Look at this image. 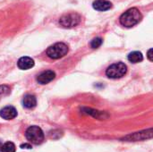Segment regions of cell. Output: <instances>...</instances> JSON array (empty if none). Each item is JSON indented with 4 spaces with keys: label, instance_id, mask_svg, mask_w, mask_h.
Returning <instances> with one entry per match:
<instances>
[{
    "label": "cell",
    "instance_id": "obj_3",
    "mask_svg": "<svg viewBox=\"0 0 153 152\" xmlns=\"http://www.w3.org/2000/svg\"><path fill=\"white\" fill-rule=\"evenodd\" d=\"M68 47L65 43L59 42L50 46L47 50V55L51 59H59L68 53Z\"/></svg>",
    "mask_w": 153,
    "mask_h": 152
},
{
    "label": "cell",
    "instance_id": "obj_5",
    "mask_svg": "<svg viewBox=\"0 0 153 152\" xmlns=\"http://www.w3.org/2000/svg\"><path fill=\"white\" fill-rule=\"evenodd\" d=\"M81 19L82 18L78 13H71L63 15L59 20V23L64 28H74L80 23Z\"/></svg>",
    "mask_w": 153,
    "mask_h": 152
},
{
    "label": "cell",
    "instance_id": "obj_12",
    "mask_svg": "<svg viewBox=\"0 0 153 152\" xmlns=\"http://www.w3.org/2000/svg\"><path fill=\"white\" fill-rule=\"evenodd\" d=\"M128 60L133 63V64H137V63H140L143 60V56L141 52L139 51H134V52H131L129 55H128Z\"/></svg>",
    "mask_w": 153,
    "mask_h": 152
},
{
    "label": "cell",
    "instance_id": "obj_17",
    "mask_svg": "<svg viewBox=\"0 0 153 152\" xmlns=\"http://www.w3.org/2000/svg\"><path fill=\"white\" fill-rule=\"evenodd\" d=\"M21 148H22V149H31V145H30V144L25 143V144H22V145H21Z\"/></svg>",
    "mask_w": 153,
    "mask_h": 152
},
{
    "label": "cell",
    "instance_id": "obj_18",
    "mask_svg": "<svg viewBox=\"0 0 153 152\" xmlns=\"http://www.w3.org/2000/svg\"><path fill=\"white\" fill-rule=\"evenodd\" d=\"M2 146H3V143L1 142V141H0V152H1V149H2Z\"/></svg>",
    "mask_w": 153,
    "mask_h": 152
},
{
    "label": "cell",
    "instance_id": "obj_16",
    "mask_svg": "<svg viewBox=\"0 0 153 152\" xmlns=\"http://www.w3.org/2000/svg\"><path fill=\"white\" fill-rule=\"evenodd\" d=\"M148 58L150 61H152L153 57H152V48H151L149 51H148Z\"/></svg>",
    "mask_w": 153,
    "mask_h": 152
},
{
    "label": "cell",
    "instance_id": "obj_1",
    "mask_svg": "<svg viewBox=\"0 0 153 152\" xmlns=\"http://www.w3.org/2000/svg\"><path fill=\"white\" fill-rule=\"evenodd\" d=\"M143 19V15L137 8H131L125 12L119 18L120 23L126 27L131 28L136 25Z\"/></svg>",
    "mask_w": 153,
    "mask_h": 152
},
{
    "label": "cell",
    "instance_id": "obj_9",
    "mask_svg": "<svg viewBox=\"0 0 153 152\" xmlns=\"http://www.w3.org/2000/svg\"><path fill=\"white\" fill-rule=\"evenodd\" d=\"M17 65L21 70H29L34 66V61L29 56H23L18 60Z\"/></svg>",
    "mask_w": 153,
    "mask_h": 152
},
{
    "label": "cell",
    "instance_id": "obj_15",
    "mask_svg": "<svg viewBox=\"0 0 153 152\" xmlns=\"http://www.w3.org/2000/svg\"><path fill=\"white\" fill-rule=\"evenodd\" d=\"M103 43V40L101 38H95L91 40V47L92 48H99Z\"/></svg>",
    "mask_w": 153,
    "mask_h": 152
},
{
    "label": "cell",
    "instance_id": "obj_10",
    "mask_svg": "<svg viewBox=\"0 0 153 152\" xmlns=\"http://www.w3.org/2000/svg\"><path fill=\"white\" fill-rule=\"evenodd\" d=\"M92 6L95 10L103 12L109 10L112 7V4L108 0H95L92 4Z\"/></svg>",
    "mask_w": 153,
    "mask_h": 152
},
{
    "label": "cell",
    "instance_id": "obj_7",
    "mask_svg": "<svg viewBox=\"0 0 153 152\" xmlns=\"http://www.w3.org/2000/svg\"><path fill=\"white\" fill-rule=\"evenodd\" d=\"M55 77H56V73L51 70H48L41 73L37 77V81L40 84H48L50 82H52L55 79Z\"/></svg>",
    "mask_w": 153,
    "mask_h": 152
},
{
    "label": "cell",
    "instance_id": "obj_14",
    "mask_svg": "<svg viewBox=\"0 0 153 152\" xmlns=\"http://www.w3.org/2000/svg\"><path fill=\"white\" fill-rule=\"evenodd\" d=\"M11 92L10 87L7 85H0V99L8 96Z\"/></svg>",
    "mask_w": 153,
    "mask_h": 152
},
{
    "label": "cell",
    "instance_id": "obj_13",
    "mask_svg": "<svg viewBox=\"0 0 153 152\" xmlns=\"http://www.w3.org/2000/svg\"><path fill=\"white\" fill-rule=\"evenodd\" d=\"M1 152H15V145L11 142H7L3 144Z\"/></svg>",
    "mask_w": 153,
    "mask_h": 152
},
{
    "label": "cell",
    "instance_id": "obj_4",
    "mask_svg": "<svg viewBox=\"0 0 153 152\" xmlns=\"http://www.w3.org/2000/svg\"><path fill=\"white\" fill-rule=\"evenodd\" d=\"M127 72V66L124 63H116L111 65L106 71V74L111 79H119L125 76Z\"/></svg>",
    "mask_w": 153,
    "mask_h": 152
},
{
    "label": "cell",
    "instance_id": "obj_6",
    "mask_svg": "<svg viewBox=\"0 0 153 152\" xmlns=\"http://www.w3.org/2000/svg\"><path fill=\"white\" fill-rule=\"evenodd\" d=\"M152 137V129H149L141 133H136L132 135H128L125 138L128 142H136V141H143L145 139H151Z\"/></svg>",
    "mask_w": 153,
    "mask_h": 152
},
{
    "label": "cell",
    "instance_id": "obj_2",
    "mask_svg": "<svg viewBox=\"0 0 153 152\" xmlns=\"http://www.w3.org/2000/svg\"><path fill=\"white\" fill-rule=\"evenodd\" d=\"M26 139L32 144L39 145L41 144L44 141V133L42 130L36 125H32L29 127L25 133Z\"/></svg>",
    "mask_w": 153,
    "mask_h": 152
},
{
    "label": "cell",
    "instance_id": "obj_11",
    "mask_svg": "<svg viewBox=\"0 0 153 152\" xmlns=\"http://www.w3.org/2000/svg\"><path fill=\"white\" fill-rule=\"evenodd\" d=\"M22 105L25 108H28V109L35 108L37 105V99H36L35 96L30 95V94L25 95L22 99Z\"/></svg>",
    "mask_w": 153,
    "mask_h": 152
},
{
    "label": "cell",
    "instance_id": "obj_8",
    "mask_svg": "<svg viewBox=\"0 0 153 152\" xmlns=\"http://www.w3.org/2000/svg\"><path fill=\"white\" fill-rule=\"evenodd\" d=\"M0 116L5 120H12L17 116V110L12 106H7L0 110Z\"/></svg>",
    "mask_w": 153,
    "mask_h": 152
}]
</instances>
